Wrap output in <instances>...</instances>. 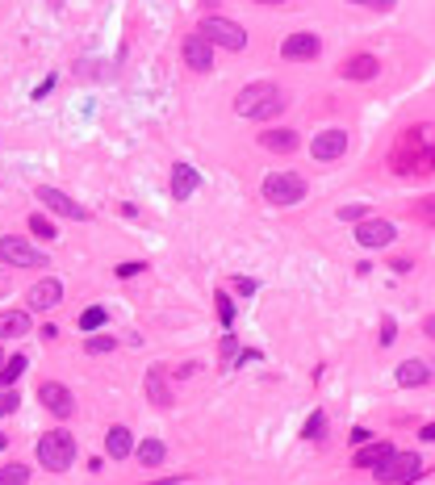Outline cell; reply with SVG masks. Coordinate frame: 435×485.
Returning <instances> with one entry per match:
<instances>
[{
    "instance_id": "6da1fadb",
    "label": "cell",
    "mask_w": 435,
    "mask_h": 485,
    "mask_svg": "<svg viewBox=\"0 0 435 485\" xmlns=\"http://www.w3.org/2000/svg\"><path fill=\"white\" fill-rule=\"evenodd\" d=\"M390 172L411 180V176H432L435 172V121H415L390 142Z\"/></svg>"
},
{
    "instance_id": "7a4b0ae2",
    "label": "cell",
    "mask_w": 435,
    "mask_h": 485,
    "mask_svg": "<svg viewBox=\"0 0 435 485\" xmlns=\"http://www.w3.org/2000/svg\"><path fill=\"white\" fill-rule=\"evenodd\" d=\"M235 113H239V117L268 121V117L285 113V96H281V88H277L272 80H256V84H247V88L235 96Z\"/></svg>"
},
{
    "instance_id": "3957f363",
    "label": "cell",
    "mask_w": 435,
    "mask_h": 485,
    "mask_svg": "<svg viewBox=\"0 0 435 485\" xmlns=\"http://www.w3.org/2000/svg\"><path fill=\"white\" fill-rule=\"evenodd\" d=\"M38 465L50 469V473H67L75 465V435L67 431H46L38 440Z\"/></svg>"
},
{
    "instance_id": "277c9868",
    "label": "cell",
    "mask_w": 435,
    "mask_h": 485,
    "mask_svg": "<svg viewBox=\"0 0 435 485\" xmlns=\"http://www.w3.org/2000/svg\"><path fill=\"white\" fill-rule=\"evenodd\" d=\"M260 193L272 205H297L306 197V180H302V172H272V176H264Z\"/></svg>"
},
{
    "instance_id": "5b68a950",
    "label": "cell",
    "mask_w": 435,
    "mask_h": 485,
    "mask_svg": "<svg viewBox=\"0 0 435 485\" xmlns=\"http://www.w3.org/2000/svg\"><path fill=\"white\" fill-rule=\"evenodd\" d=\"M381 485H411L423 477V456L419 452H394L381 469H373Z\"/></svg>"
},
{
    "instance_id": "8992f818",
    "label": "cell",
    "mask_w": 435,
    "mask_h": 485,
    "mask_svg": "<svg viewBox=\"0 0 435 485\" xmlns=\"http://www.w3.org/2000/svg\"><path fill=\"white\" fill-rule=\"evenodd\" d=\"M197 33L209 38L214 46H222V50H243V46H247V29H243L239 21H226V17H205V21L197 25Z\"/></svg>"
},
{
    "instance_id": "52a82bcc",
    "label": "cell",
    "mask_w": 435,
    "mask_h": 485,
    "mask_svg": "<svg viewBox=\"0 0 435 485\" xmlns=\"http://www.w3.org/2000/svg\"><path fill=\"white\" fill-rule=\"evenodd\" d=\"M0 260L13 264V268H46V251H38L34 243H25L21 234H4L0 239Z\"/></svg>"
},
{
    "instance_id": "ba28073f",
    "label": "cell",
    "mask_w": 435,
    "mask_h": 485,
    "mask_svg": "<svg viewBox=\"0 0 435 485\" xmlns=\"http://www.w3.org/2000/svg\"><path fill=\"white\" fill-rule=\"evenodd\" d=\"M34 201H42L50 214H59V218H71V222H88V218H92V214H88L80 201H71L63 188H50V184H38V188H34Z\"/></svg>"
},
{
    "instance_id": "9c48e42d",
    "label": "cell",
    "mask_w": 435,
    "mask_h": 485,
    "mask_svg": "<svg viewBox=\"0 0 435 485\" xmlns=\"http://www.w3.org/2000/svg\"><path fill=\"white\" fill-rule=\"evenodd\" d=\"M344 151H348V130H339V126L318 130L314 142H310V155L318 163H335V159H344Z\"/></svg>"
},
{
    "instance_id": "30bf717a",
    "label": "cell",
    "mask_w": 435,
    "mask_h": 485,
    "mask_svg": "<svg viewBox=\"0 0 435 485\" xmlns=\"http://www.w3.org/2000/svg\"><path fill=\"white\" fill-rule=\"evenodd\" d=\"M394 239H398V226H394V222H385V218H364V222H356V243H360L364 251L390 247Z\"/></svg>"
},
{
    "instance_id": "8fae6325",
    "label": "cell",
    "mask_w": 435,
    "mask_h": 485,
    "mask_svg": "<svg viewBox=\"0 0 435 485\" xmlns=\"http://www.w3.org/2000/svg\"><path fill=\"white\" fill-rule=\"evenodd\" d=\"M318 50H323V42H318V33H310V29L289 33V38L281 42V54H285L289 63H310V59H318Z\"/></svg>"
},
{
    "instance_id": "7c38bea8",
    "label": "cell",
    "mask_w": 435,
    "mask_h": 485,
    "mask_svg": "<svg viewBox=\"0 0 435 485\" xmlns=\"http://www.w3.org/2000/svg\"><path fill=\"white\" fill-rule=\"evenodd\" d=\"M59 301H63V281H54V276L34 281V289H29V297H25V306H29L34 314H46V310H54Z\"/></svg>"
},
{
    "instance_id": "4fadbf2b",
    "label": "cell",
    "mask_w": 435,
    "mask_h": 485,
    "mask_svg": "<svg viewBox=\"0 0 435 485\" xmlns=\"http://www.w3.org/2000/svg\"><path fill=\"white\" fill-rule=\"evenodd\" d=\"M38 402H42L54 419H71V415H75V398H71V389L59 385V381H46V385L38 389Z\"/></svg>"
},
{
    "instance_id": "5bb4252c",
    "label": "cell",
    "mask_w": 435,
    "mask_h": 485,
    "mask_svg": "<svg viewBox=\"0 0 435 485\" xmlns=\"http://www.w3.org/2000/svg\"><path fill=\"white\" fill-rule=\"evenodd\" d=\"M142 389H147V402H151V406H159V410L172 406V381H168V368H163V364H151V368H147Z\"/></svg>"
},
{
    "instance_id": "9a60e30c",
    "label": "cell",
    "mask_w": 435,
    "mask_h": 485,
    "mask_svg": "<svg viewBox=\"0 0 435 485\" xmlns=\"http://www.w3.org/2000/svg\"><path fill=\"white\" fill-rule=\"evenodd\" d=\"M184 63H189L193 71H209V67H214V42L201 38V33H189V38H184Z\"/></svg>"
},
{
    "instance_id": "2e32d148",
    "label": "cell",
    "mask_w": 435,
    "mask_h": 485,
    "mask_svg": "<svg viewBox=\"0 0 435 485\" xmlns=\"http://www.w3.org/2000/svg\"><path fill=\"white\" fill-rule=\"evenodd\" d=\"M201 188V172L193 163H176L172 167V201H189Z\"/></svg>"
},
{
    "instance_id": "e0dca14e",
    "label": "cell",
    "mask_w": 435,
    "mask_h": 485,
    "mask_svg": "<svg viewBox=\"0 0 435 485\" xmlns=\"http://www.w3.org/2000/svg\"><path fill=\"white\" fill-rule=\"evenodd\" d=\"M260 147L272 151V155H293V151L302 147V138H297V130L277 126V130H264V134H260Z\"/></svg>"
},
{
    "instance_id": "ac0fdd59",
    "label": "cell",
    "mask_w": 435,
    "mask_h": 485,
    "mask_svg": "<svg viewBox=\"0 0 435 485\" xmlns=\"http://www.w3.org/2000/svg\"><path fill=\"white\" fill-rule=\"evenodd\" d=\"M105 452H109L113 461L134 456V431H130V427H109V435H105Z\"/></svg>"
},
{
    "instance_id": "d6986e66",
    "label": "cell",
    "mask_w": 435,
    "mask_h": 485,
    "mask_svg": "<svg viewBox=\"0 0 435 485\" xmlns=\"http://www.w3.org/2000/svg\"><path fill=\"white\" fill-rule=\"evenodd\" d=\"M394 452H398V448L385 444V440H381V444H360V452H356V469H381Z\"/></svg>"
},
{
    "instance_id": "ffe728a7",
    "label": "cell",
    "mask_w": 435,
    "mask_h": 485,
    "mask_svg": "<svg viewBox=\"0 0 435 485\" xmlns=\"http://www.w3.org/2000/svg\"><path fill=\"white\" fill-rule=\"evenodd\" d=\"M29 310H0V339H21L29 335Z\"/></svg>"
},
{
    "instance_id": "44dd1931",
    "label": "cell",
    "mask_w": 435,
    "mask_h": 485,
    "mask_svg": "<svg viewBox=\"0 0 435 485\" xmlns=\"http://www.w3.org/2000/svg\"><path fill=\"white\" fill-rule=\"evenodd\" d=\"M432 381V364L427 360H406L402 368H398V385L402 389H419V385H427Z\"/></svg>"
},
{
    "instance_id": "7402d4cb",
    "label": "cell",
    "mask_w": 435,
    "mask_h": 485,
    "mask_svg": "<svg viewBox=\"0 0 435 485\" xmlns=\"http://www.w3.org/2000/svg\"><path fill=\"white\" fill-rule=\"evenodd\" d=\"M134 456H138V465H142V469H159V465L168 461V444H163V440H155V435H147V440L134 448Z\"/></svg>"
},
{
    "instance_id": "603a6c76",
    "label": "cell",
    "mask_w": 435,
    "mask_h": 485,
    "mask_svg": "<svg viewBox=\"0 0 435 485\" xmlns=\"http://www.w3.org/2000/svg\"><path fill=\"white\" fill-rule=\"evenodd\" d=\"M381 71V63L373 59V54H352L348 63H344V80H373Z\"/></svg>"
},
{
    "instance_id": "cb8c5ba5",
    "label": "cell",
    "mask_w": 435,
    "mask_h": 485,
    "mask_svg": "<svg viewBox=\"0 0 435 485\" xmlns=\"http://www.w3.org/2000/svg\"><path fill=\"white\" fill-rule=\"evenodd\" d=\"M29 234H34V239H59V234H54V222H50L46 214H29Z\"/></svg>"
},
{
    "instance_id": "d4e9b609",
    "label": "cell",
    "mask_w": 435,
    "mask_h": 485,
    "mask_svg": "<svg viewBox=\"0 0 435 485\" xmlns=\"http://www.w3.org/2000/svg\"><path fill=\"white\" fill-rule=\"evenodd\" d=\"M323 431H327V415H323V410H314V415L306 419V427H302V435H306L310 444H318V440H323Z\"/></svg>"
},
{
    "instance_id": "484cf974",
    "label": "cell",
    "mask_w": 435,
    "mask_h": 485,
    "mask_svg": "<svg viewBox=\"0 0 435 485\" xmlns=\"http://www.w3.org/2000/svg\"><path fill=\"white\" fill-rule=\"evenodd\" d=\"M21 373H25V356H8V360L0 364V385H13Z\"/></svg>"
},
{
    "instance_id": "4316f807",
    "label": "cell",
    "mask_w": 435,
    "mask_h": 485,
    "mask_svg": "<svg viewBox=\"0 0 435 485\" xmlns=\"http://www.w3.org/2000/svg\"><path fill=\"white\" fill-rule=\"evenodd\" d=\"M109 322V314L101 310V306H88L84 314H80V331H96V327H105Z\"/></svg>"
},
{
    "instance_id": "83f0119b",
    "label": "cell",
    "mask_w": 435,
    "mask_h": 485,
    "mask_svg": "<svg viewBox=\"0 0 435 485\" xmlns=\"http://www.w3.org/2000/svg\"><path fill=\"white\" fill-rule=\"evenodd\" d=\"M214 301H218V318H222V327L235 331V301H230V293H218Z\"/></svg>"
},
{
    "instance_id": "f1b7e54d",
    "label": "cell",
    "mask_w": 435,
    "mask_h": 485,
    "mask_svg": "<svg viewBox=\"0 0 435 485\" xmlns=\"http://www.w3.org/2000/svg\"><path fill=\"white\" fill-rule=\"evenodd\" d=\"M29 482V469L25 465H4L0 469V485H25Z\"/></svg>"
},
{
    "instance_id": "f546056e",
    "label": "cell",
    "mask_w": 435,
    "mask_h": 485,
    "mask_svg": "<svg viewBox=\"0 0 435 485\" xmlns=\"http://www.w3.org/2000/svg\"><path fill=\"white\" fill-rule=\"evenodd\" d=\"M113 348H117V339H109V335H92V339L84 343L88 356H101V352H113Z\"/></svg>"
},
{
    "instance_id": "4dcf8cb0",
    "label": "cell",
    "mask_w": 435,
    "mask_h": 485,
    "mask_svg": "<svg viewBox=\"0 0 435 485\" xmlns=\"http://www.w3.org/2000/svg\"><path fill=\"white\" fill-rule=\"evenodd\" d=\"M415 218L435 226V197H419V201H415Z\"/></svg>"
},
{
    "instance_id": "1f68e13d",
    "label": "cell",
    "mask_w": 435,
    "mask_h": 485,
    "mask_svg": "<svg viewBox=\"0 0 435 485\" xmlns=\"http://www.w3.org/2000/svg\"><path fill=\"white\" fill-rule=\"evenodd\" d=\"M339 218H344V222H364V218H369V205H344Z\"/></svg>"
},
{
    "instance_id": "d6a6232c",
    "label": "cell",
    "mask_w": 435,
    "mask_h": 485,
    "mask_svg": "<svg viewBox=\"0 0 435 485\" xmlns=\"http://www.w3.org/2000/svg\"><path fill=\"white\" fill-rule=\"evenodd\" d=\"M13 410H17V394H13L8 385H0V419H4V415H13Z\"/></svg>"
},
{
    "instance_id": "836d02e7",
    "label": "cell",
    "mask_w": 435,
    "mask_h": 485,
    "mask_svg": "<svg viewBox=\"0 0 435 485\" xmlns=\"http://www.w3.org/2000/svg\"><path fill=\"white\" fill-rule=\"evenodd\" d=\"M348 4H360V8H373V13H390L398 0H348Z\"/></svg>"
},
{
    "instance_id": "e575fe53",
    "label": "cell",
    "mask_w": 435,
    "mask_h": 485,
    "mask_svg": "<svg viewBox=\"0 0 435 485\" xmlns=\"http://www.w3.org/2000/svg\"><path fill=\"white\" fill-rule=\"evenodd\" d=\"M142 268H147V264H138V260H126V264H117V276L126 281V276H138Z\"/></svg>"
},
{
    "instance_id": "d590c367",
    "label": "cell",
    "mask_w": 435,
    "mask_h": 485,
    "mask_svg": "<svg viewBox=\"0 0 435 485\" xmlns=\"http://www.w3.org/2000/svg\"><path fill=\"white\" fill-rule=\"evenodd\" d=\"M394 335H398V322H394V318H385V322H381V348H390V343H394Z\"/></svg>"
},
{
    "instance_id": "8d00e7d4",
    "label": "cell",
    "mask_w": 435,
    "mask_h": 485,
    "mask_svg": "<svg viewBox=\"0 0 435 485\" xmlns=\"http://www.w3.org/2000/svg\"><path fill=\"white\" fill-rule=\"evenodd\" d=\"M235 352H239V339H235V335H226V339H222V364H230V360H235Z\"/></svg>"
},
{
    "instance_id": "74e56055",
    "label": "cell",
    "mask_w": 435,
    "mask_h": 485,
    "mask_svg": "<svg viewBox=\"0 0 435 485\" xmlns=\"http://www.w3.org/2000/svg\"><path fill=\"white\" fill-rule=\"evenodd\" d=\"M235 289H239V293H256V289H260V285H256V281H251V276H239V281H235Z\"/></svg>"
},
{
    "instance_id": "f35d334b",
    "label": "cell",
    "mask_w": 435,
    "mask_h": 485,
    "mask_svg": "<svg viewBox=\"0 0 435 485\" xmlns=\"http://www.w3.org/2000/svg\"><path fill=\"white\" fill-rule=\"evenodd\" d=\"M369 435H373L369 427H352V444H356V448H360V444H369Z\"/></svg>"
},
{
    "instance_id": "ab89813d",
    "label": "cell",
    "mask_w": 435,
    "mask_h": 485,
    "mask_svg": "<svg viewBox=\"0 0 435 485\" xmlns=\"http://www.w3.org/2000/svg\"><path fill=\"white\" fill-rule=\"evenodd\" d=\"M189 477L184 473H176V477H159V482H147V485H184Z\"/></svg>"
},
{
    "instance_id": "60d3db41",
    "label": "cell",
    "mask_w": 435,
    "mask_h": 485,
    "mask_svg": "<svg viewBox=\"0 0 435 485\" xmlns=\"http://www.w3.org/2000/svg\"><path fill=\"white\" fill-rule=\"evenodd\" d=\"M390 268H394V272H398V276H406V272H411V268H415V264H411V260H394V264H390Z\"/></svg>"
},
{
    "instance_id": "b9f144b4",
    "label": "cell",
    "mask_w": 435,
    "mask_h": 485,
    "mask_svg": "<svg viewBox=\"0 0 435 485\" xmlns=\"http://www.w3.org/2000/svg\"><path fill=\"white\" fill-rule=\"evenodd\" d=\"M419 440H423V444H435V423H427V427L419 431Z\"/></svg>"
},
{
    "instance_id": "7bdbcfd3",
    "label": "cell",
    "mask_w": 435,
    "mask_h": 485,
    "mask_svg": "<svg viewBox=\"0 0 435 485\" xmlns=\"http://www.w3.org/2000/svg\"><path fill=\"white\" fill-rule=\"evenodd\" d=\"M50 88H54V75H46V80H42V84H38V92H34V96H46V92H50Z\"/></svg>"
},
{
    "instance_id": "ee69618b",
    "label": "cell",
    "mask_w": 435,
    "mask_h": 485,
    "mask_svg": "<svg viewBox=\"0 0 435 485\" xmlns=\"http://www.w3.org/2000/svg\"><path fill=\"white\" fill-rule=\"evenodd\" d=\"M423 335H427V339H435V314L427 318V322H423Z\"/></svg>"
},
{
    "instance_id": "f6af8a7d",
    "label": "cell",
    "mask_w": 435,
    "mask_h": 485,
    "mask_svg": "<svg viewBox=\"0 0 435 485\" xmlns=\"http://www.w3.org/2000/svg\"><path fill=\"white\" fill-rule=\"evenodd\" d=\"M256 4H285V0H256Z\"/></svg>"
},
{
    "instance_id": "bcb514c9",
    "label": "cell",
    "mask_w": 435,
    "mask_h": 485,
    "mask_svg": "<svg viewBox=\"0 0 435 485\" xmlns=\"http://www.w3.org/2000/svg\"><path fill=\"white\" fill-rule=\"evenodd\" d=\"M4 444H8V435H0V452H4Z\"/></svg>"
},
{
    "instance_id": "7dc6e473",
    "label": "cell",
    "mask_w": 435,
    "mask_h": 485,
    "mask_svg": "<svg viewBox=\"0 0 435 485\" xmlns=\"http://www.w3.org/2000/svg\"><path fill=\"white\" fill-rule=\"evenodd\" d=\"M50 4H54V8H59V4H67V0H50Z\"/></svg>"
},
{
    "instance_id": "c3c4849f",
    "label": "cell",
    "mask_w": 435,
    "mask_h": 485,
    "mask_svg": "<svg viewBox=\"0 0 435 485\" xmlns=\"http://www.w3.org/2000/svg\"><path fill=\"white\" fill-rule=\"evenodd\" d=\"M0 364H4V356H0Z\"/></svg>"
}]
</instances>
